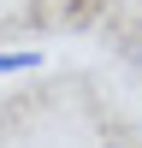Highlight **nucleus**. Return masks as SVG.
<instances>
[{
	"instance_id": "f257e3e1",
	"label": "nucleus",
	"mask_w": 142,
	"mask_h": 148,
	"mask_svg": "<svg viewBox=\"0 0 142 148\" xmlns=\"http://www.w3.org/2000/svg\"><path fill=\"white\" fill-rule=\"evenodd\" d=\"M42 65V53L36 47H12V53H0V77H24V71Z\"/></svg>"
},
{
	"instance_id": "f03ea898",
	"label": "nucleus",
	"mask_w": 142,
	"mask_h": 148,
	"mask_svg": "<svg viewBox=\"0 0 142 148\" xmlns=\"http://www.w3.org/2000/svg\"><path fill=\"white\" fill-rule=\"evenodd\" d=\"M113 148H118V142H113Z\"/></svg>"
}]
</instances>
